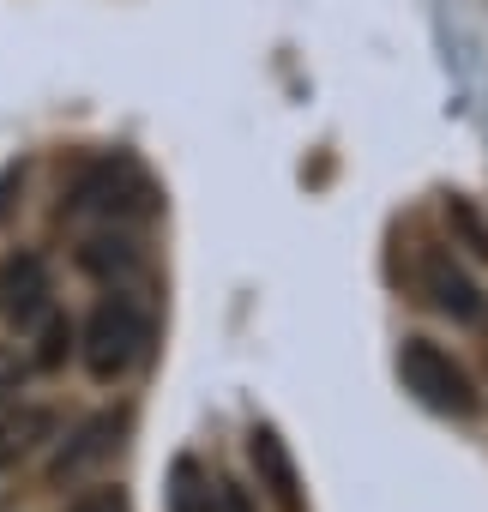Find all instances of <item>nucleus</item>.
I'll return each instance as SVG.
<instances>
[{"label": "nucleus", "mask_w": 488, "mask_h": 512, "mask_svg": "<svg viewBox=\"0 0 488 512\" xmlns=\"http://www.w3.org/2000/svg\"><path fill=\"white\" fill-rule=\"evenodd\" d=\"M452 211H458V223H464V229H482V217H476L470 205H452ZM482 253H488V247H482Z\"/></svg>", "instance_id": "11"}, {"label": "nucleus", "mask_w": 488, "mask_h": 512, "mask_svg": "<svg viewBox=\"0 0 488 512\" xmlns=\"http://www.w3.org/2000/svg\"><path fill=\"white\" fill-rule=\"evenodd\" d=\"M248 458H254V470H260V488L278 500V512H308L296 458H290V446L278 440V428H254V434H248Z\"/></svg>", "instance_id": "6"}, {"label": "nucleus", "mask_w": 488, "mask_h": 512, "mask_svg": "<svg viewBox=\"0 0 488 512\" xmlns=\"http://www.w3.org/2000/svg\"><path fill=\"white\" fill-rule=\"evenodd\" d=\"M422 290H428V302H434L452 326H488V302H482V290L464 278V266L452 260V253H428V260H422Z\"/></svg>", "instance_id": "5"}, {"label": "nucleus", "mask_w": 488, "mask_h": 512, "mask_svg": "<svg viewBox=\"0 0 488 512\" xmlns=\"http://www.w3.org/2000/svg\"><path fill=\"white\" fill-rule=\"evenodd\" d=\"M0 314L19 332H37L55 314V278L43 253H7L0 260Z\"/></svg>", "instance_id": "4"}, {"label": "nucleus", "mask_w": 488, "mask_h": 512, "mask_svg": "<svg viewBox=\"0 0 488 512\" xmlns=\"http://www.w3.org/2000/svg\"><path fill=\"white\" fill-rule=\"evenodd\" d=\"M151 205V187L139 175L133 157H97L79 181H73V211H97V217H127V211H145Z\"/></svg>", "instance_id": "3"}, {"label": "nucleus", "mask_w": 488, "mask_h": 512, "mask_svg": "<svg viewBox=\"0 0 488 512\" xmlns=\"http://www.w3.org/2000/svg\"><path fill=\"white\" fill-rule=\"evenodd\" d=\"M67 512H127V494H121V488H91V494H79Z\"/></svg>", "instance_id": "9"}, {"label": "nucleus", "mask_w": 488, "mask_h": 512, "mask_svg": "<svg viewBox=\"0 0 488 512\" xmlns=\"http://www.w3.org/2000/svg\"><path fill=\"white\" fill-rule=\"evenodd\" d=\"M79 266L97 272V278H115V272H133V266H139V247H133L127 235L103 229V235H91V241L79 247Z\"/></svg>", "instance_id": "7"}, {"label": "nucleus", "mask_w": 488, "mask_h": 512, "mask_svg": "<svg viewBox=\"0 0 488 512\" xmlns=\"http://www.w3.org/2000/svg\"><path fill=\"white\" fill-rule=\"evenodd\" d=\"M398 380H404V392H416L428 410H440V416H476V386H470V374L440 350V344H428V338H404V350H398Z\"/></svg>", "instance_id": "2"}, {"label": "nucleus", "mask_w": 488, "mask_h": 512, "mask_svg": "<svg viewBox=\"0 0 488 512\" xmlns=\"http://www.w3.org/2000/svg\"><path fill=\"white\" fill-rule=\"evenodd\" d=\"M211 506H217V512H254L248 488H235V482H211Z\"/></svg>", "instance_id": "10"}, {"label": "nucleus", "mask_w": 488, "mask_h": 512, "mask_svg": "<svg viewBox=\"0 0 488 512\" xmlns=\"http://www.w3.org/2000/svg\"><path fill=\"white\" fill-rule=\"evenodd\" d=\"M31 338H37V350H31V368H61V362H67V350H73V320L55 308V314H49V320H43Z\"/></svg>", "instance_id": "8"}, {"label": "nucleus", "mask_w": 488, "mask_h": 512, "mask_svg": "<svg viewBox=\"0 0 488 512\" xmlns=\"http://www.w3.org/2000/svg\"><path fill=\"white\" fill-rule=\"evenodd\" d=\"M145 350H151V314H145V302L139 296H127V290H109L97 308H91V320H85V332H79V362H85V374L91 380H127L139 362H145Z\"/></svg>", "instance_id": "1"}]
</instances>
